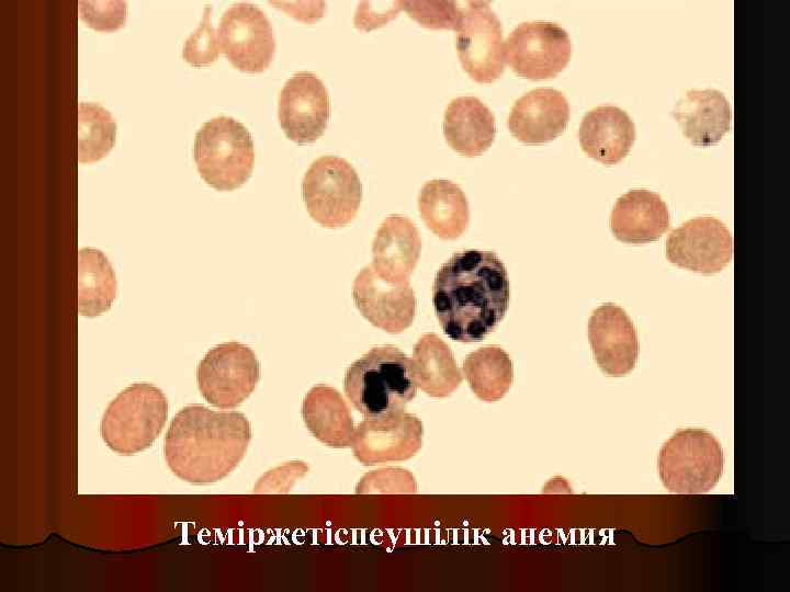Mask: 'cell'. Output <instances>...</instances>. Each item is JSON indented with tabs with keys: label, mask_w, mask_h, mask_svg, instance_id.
I'll return each mask as SVG.
<instances>
[{
	"label": "cell",
	"mask_w": 790,
	"mask_h": 592,
	"mask_svg": "<svg viewBox=\"0 0 790 592\" xmlns=\"http://www.w3.org/2000/svg\"><path fill=\"white\" fill-rule=\"evenodd\" d=\"M421 250L415 224L406 216L388 215L380 225L372 243V267L383 280L409 281Z\"/></svg>",
	"instance_id": "obj_18"
},
{
	"label": "cell",
	"mask_w": 790,
	"mask_h": 592,
	"mask_svg": "<svg viewBox=\"0 0 790 592\" xmlns=\"http://www.w3.org/2000/svg\"><path fill=\"white\" fill-rule=\"evenodd\" d=\"M403 10V1H383L359 3L354 15V25L362 31H370L383 26L390 20L397 16Z\"/></svg>",
	"instance_id": "obj_32"
},
{
	"label": "cell",
	"mask_w": 790,
	"mask_h": 592,
	"mask_svg": "<svg viewBox=\"0 0 790 592\" xmlns=\"http://www.w3.org/2000/svg\"><path fill=\"white\" fill-rule=\"evenodd\" d=\"M443 135L448 145L458 153L465 157L479 156L494 143V114L478 98H455L444 112Z\"/></svg>",
	"instance_id": "obj_22"
},
{
	"label": "cell",
	"mask_w": 790,
	"mask_h": 592,
	"mask_svg": "<svg viewBox=\"0 0 790 592\" xmlns=\"http://www.w3.org/2000/svg\"><path fill=\"white\" fill-rule=\"evenodd\" d=\"M116 122L102 105H78V161L91 163L105 157L115 144Z\"/></svg>",
	"instance_id": "obj_28"
},
{
	"label": "cell",
	"mask_w": 790,
	"mask_h": 592,
	"mask_svg": "<svg viewBox=\"0 0 790 592\" xmlns=\"http://www.w3.org/2000/svg\"><path fill=\"white\" fill-rule=\"evenodd\" d=\"M505 61L530 80L556 77L568 64L572 43L567 32L548 21L520 23L504 42Z\"/></svg>",
	"instance_id": "obj_9"
},
{
	"label": "cell",
	"mask_w": 790,
	"mask_h": 592,
	"mask_svg": "<svg viewBox=\"0 0 790 592\" xmlns=\"http://www.w3.org/2000/svg\"><path fill=\"white\" fill-rule=\"evenodd\" d=\"M669 225L667 204L657 193L643 189L630 190L621 195L610 214L613 236L625 243L656 241Z\"/></svg>",
	"instance_id": "obj_19"
},
{
	"label": "cell",
	"mask_w": 790,
	"mask_h": 592,
	"mask_svg": "<svg viewBox=\"0 0 790 592\" xmlns=\"http://www.w3.org/2000/svg\"><path fill=\"white\" fill-rule=\"evenodd\" d=\"M668 261L701 274L724 270L733 257V239L720 219L696 217L675 228L666 241Z\"/></svg>",
	"instance_id": "obj_13"
},
{
	"label": "cell",
	"mask_w": 790,
	"mask_h": 592,
	"mask_svg": "<svg viewBox=\"0 0 790 592\" xmlns=\"http://www.w3.org/2000/svg\"><path fill=\"white\" fill-rule=\"evenodd\" d=\"M345 392L364 417L404 410L417 394L411 360L393 345L372 348L347 368Z\"/></svg>",
	"instance_id": "obj_3"
},
{
	"label": "cell",
	"mask_w": 790,
	"mask_h": 592,
	"mask_svg": "<svg viewBox=\"0 0 790 592\" xmlns=\"http://www.w3.org/2000/svg\"><path fill=\"white\" fill-rule=\"evenodd\" d=\"M455 1H403V10L428 29L456 30L463 14V7Z\"/></svg>",
	"instance_id": "obj_29"
},
{
	"label": "cell",
	"mask_w": 790,
	"mask_h": 592,
	"mask_svg": "<svg viewBox=\"0 0 790 592\" xmlns=\"http://www.w3.org/2000/svg\"><path fill=\"white\" fill-rule=\"evenodd\" d=\"M588 339L594 358L605 374L620 377L635 368L640 351L637 332L620 306L607 303L592 311Z\"/></svg>",
	"instance_id": "obj_16"
},
{
	"label": "cell",
	"mask_w": 790,
	"mask_h": 592,
	"mask_svg": "<svg viewBox=\"0 0 790 592\" xmlns=\"http://www.w3.org/2000/svg\"><path fill=\"white\" fill-rule=\"evenodd\" d=\"M352 296L362 316L386 332L400 333L415 319L416 297L409 281L383 280L372 265L363 267L356 276Z\"/></svg>",
	"instance_id": "obj_15"
},
{
	"label": "cell",
	"mask_w": 790,
	"mask_h": 592,
	"mask_svg": "<svg viewBox=\"0 0 790 592\" xmlns=\"http://www.w3.org/2000/svg\"><path fill=\"white\" fill-rule=\"evenodd\" d=\"M672 114L686 138L700 147L718 144L731 125L730 103L714 89L687 91Z\"/></svg>",
	"instance_id": "obj_21"
},
{
	"label": "cell",
	"mask_w": 790,
	"mask_h": 592,
	"mask_svg": "<svg viewBox=\"0 0 790 592\" xmlns=\"http://www.w3.org/2000/svg\"><path fill=\"white\" fill-rule=\"evenodd\" d=\"M212 8H204L198 29L190 34L183 45L182 58L193 67H204L217 60L219 46L217 34L210 21Z\"/></svg>",
	"instance_id": "obj_30"
},
{
	"label": "cell",
	"mask_w": 790,
	"mask_h": 592,
	"mask_svg": "<svg viewBox=\"0 0 790 592\" xmlns=\"http://www.w3.org/2000/svg\"><path fill=\"white\" fill-rule=\"evenodd\" d=\"M302 196L307 213L317 224L343 227L359 210L362 184L347 160L327 155L314 160L305 172Z\"/></svg>",
	"instance_id": "obj_7"
},
{
	"label": "cell",
	"mask_w": 790,
	"mask_h": 592,
	"mask_svg": "<svg viewBox=\"0 0 790 592\" xmlns=\"http://www.w3.org/2000/svg\"><path fill=\"white\" fill-rule=\"evenodd\" d=\"M193 158L201 178L217 191H233L251 175L255 145L240 122L217 116L196 132Z\"/></svg>",
	"instance_id": "obj_6"
},
{
	"label": "cell",
	"mask_w": 790,
	"mask_h": 592,
	"mask_svg": "<svg viewBox=\"0 0 790 592\" xmlns=\"http://www.w3.org/2000/svg\"><path fill=\"white\" fill-rule=\"evenodd\" d=\"M168 417V399L153 384L134 383L108 405L100 434L116 454L129 456L149 448L162 432Z\"/></svg>",
	"instance_id": "obj_4"
},
{
	"label": "cell",
	"mask_w": 790,
	"mask_h": 592,
	"mask_svg": "<svg viewBox=\"0 0 790 592\" xmlns=\"http://www.w3.org/2000/svg\"><path fill=\"white\" fill-rule=\"evenodd\" d=\"M260 363L248 345L230 341L206 352L196 367V383L203 398L221 409H234L255 390Z\"/></svg>",
	"instance_id": "obj_8"
},
{
	"label": "cell",
	"mask_w": 790,
	"mask_h": 592,
	"mask_svg": "<svg viewBox=\"0 0 790 592\" xmlns=\"http://www.w3.org/2000/svg\"><path fill=\"white\" fill-rule=\"evenodd\" d=\"M509 296L506 267L492 251L454 253L437 272L432 287L439 323L458 342H478L494 331Z\"/></svg>",
	"instance_id": "obj_1"
},
{
	"label": "cell",
	"mask_w": 790,
	"mask_h": 592,
	"mask_svg": "<svg viewBox=\"0 0 790 592\" xmlns=\"http://www.w3.org/2000/svg\"><path fill=\"white\" fill-rule=\"evenodd\" d=\"M657 470L663 486L672 493H706L722 477L723 448L719 440L704 429H681L662 445Z\"/></svg>",
	"instance_id": "obj_5"
},
{
	"label": "cell",
	"mask_w": 790,
	"mask_h": 592,
	"mask_svg": "<svg viewBox=\"0 0 790 592\" xmlns=\"http://www.w3.org/2000/svg\"><path fill=\"white\" fill-rule=\"evenodd\" d=\"M278 116L284 134L294 143L308 144L321 137L330 117L324 82L313 72L294 73L280 92Z\"/></svg>",
	"instance_id": "obj_14"
},
{
	"label": "cell",
	"mask_w": 790,
	"mask_h": 592,
	"mask_svg": "<svg viewBox=\"0 0 790 592\" xmlns=\"http://www.w3.org/2000/svg\"><path fill=\"white\" fill-rule=\"evenodd\" d=\"M583 151L606 166L620 162L630 152L635 126L618 106L600 105L585 114L578 129Z\"/></svg>",
	"instance_id": "obj_20"
},
{
	"label": "cell",
	"mask_w": 790,
	"mask_h": 592,
	"mask_svg": "<svg viewBox=\"0 0 790 592\" xmlns=\"http://www.w3.org/2000/svg\"><path fill=\"white\" fill-rule=\"evenodd\" d=\"M79 15L87 26L98 32H114L124 26L127 18L125 1H79Z\"/></svg>",
	"instance_id": "obj_31"
},
{
	"label": "cell",
	"mask_w": 790,
	"mask_h": 592,
	"mask_svg": "<svg viewBox=\"0 0 790 592\" xmlns=\"http://www.w3.org/2000/svg\"><path fill=\"white\" fill-rule=\"evenodd\" d=\"M302 417L321 443L337 448L352 445L356 430L352 415L337 389L323 384L311 388L302 403Z\"/></svg>",
	"instance_id": "obj_23"
},
{
	"label": "cell",
	"mask_w": 790,
	"mask_h": 592,
	"mask_svg": "<svg viewBox=\"0 0 790 592\" xmlns=\"http://www.w3.org/2000/svg\"><path fill=\"white\" fill-rule=\"evenodd\" d=\"M421 421L404 410L364 417L354 430L352 449L363 465L400 462L413 457L422 445Z\"/></svg>",
	"instance_id": "obj_12"
},
{
	"label": "cell",
	"mask_w": 790,
	"mask_h": 592,
	"mask_svg": "<svg viewBox=\"0 0 790 592\" xmlns=\"http://www.w3.org/2000/svg\"><path fill=\"white\" fill-rule=\"evenodd\" d=\"M217 41L229 62L244 72H262L275 53L273 29L266 13L248 2L229 7L218 24Z\"/></svg>",
	"instance_id": "obj_11"
},
{
	"label": "cell",
	"mask_w": 790,
	"mask_h": 592,
	"mask_svg": "<svg viewBox=\"0 0 790 592\" xmlns=\"http://www.w3.org/2000/svg\"><path fill=\"white\" fill-rule=\"evenodd\" d=\"M116 296V277L104 253L82 248L78 253V310L95 317L110 310Z\"/></svg>",
	"instance_id": "obj_26"
},
{
	"label": "cell",
	"mask_w": 790,
	"mask_h": 592,
	"mask_svg": "<svg viewBox=\"0 0 790 592\" xmlns=\"http://www.w3.org/2000/svg\"><path fill=\"white\" fill-rule=\"evenodd\" d=\"M411 365L417 387L431 397H448L462 383L450 346L435 333H426L417 341Z\"/></svg>",
	"instance_id": "obj_25"
},
{
	"label": "cell",
	"mask_w": 790,
	"mask_h": 592,
	"mask_svg": "<svg viewBox=\"0 0 790 592\" xmlns=\"http://www.w3.org/2000/svg\"><path fill=\"white\" fill-rule=\"evenodd\" d=\"M568 119L569 105L565 95L552 88H538L515 102L507 125L518 140L540 145L562 135Z\"/></svg>",
	"instance_id": "obj_17"
},
{
	"label": "cell",
	"mask_w": 790,
	"mask_h": 592,
	"mask_svg": "<svg viewBox=\"0 0 790 592\" xmlns=\"http://www.w3.org/2000/svg\"><path fill=\"white\" fill-rule=\"evenodd\" d=\"M418 209L428 229L444 240L459 238L469 220V203L462 189L449 180H431L418 194Z\"/></svg>",
	"instance_id": "obj_24"
},
{
	"label": "cell",
	"mask_w": 790,
	"mask_h": 592,
	"mask_svg": "<svg viewBox=\"0 0 790 592\" xmlns=\"http://www.w3.org/2000/svg\"><path fill=\"white\" fill-rule=\"evenodd\" d=\"M455 32L458 57L471 79L492 83L500 78L506 62L503 26L489 2H464Z\"/></svg>",
	"instance_id": "obj_10"
},
{
	"label": "cell",
	"mask_w": 790,
	"mask_h": 592,
	"mask_svg": "<svg viewBox=\"0 0 790 592\" xmlns=\"http://www.w3.org/2000/svg\"><path fill=\"white\" fill-rule=\"evenodd\" d=\"M463 372L472 391L487 402L501 399L514 382L512 361L496 345L470 353L463 362Z\"/></svg>",
	"instance_id": "obj_27"
},
{
	"label": "cell",
	"mask_w": 790,
	"mask_h": 592,
	"mask_svg": "<svg viewBox=\"0 0 790 592\" xmlns=\"http://www.w3.org/2000/svg\"><path fill=\"white\" fill-rule=\"evenodd\" d=\"M251 437V425L244 413L188 405L170 422L163 441L165 460L183 481L217 482L239 465Z\"/></svg>",
	"instance_id": "obj_2"
}]
</instances>
